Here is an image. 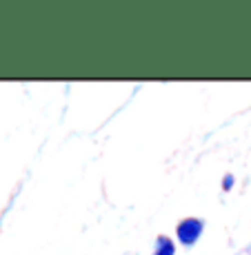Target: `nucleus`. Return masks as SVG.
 I'll return each instance as SVG.
<instances>
[{
	"instance_id": "1",
	"label": "nucleus",
	"mask_w": 251,
	"mask_h": 255,
	"mask_svg": "<svg viewBox=\"0 0 251 255\" xmlns=\"http://www.w3.org/2000/svg\"><path fill=\"white\" fill-rule=\"evenodd\" d=\"M205 231H207V222L200 215H185V218H180L176 222L174 240L178 242L180 249H194L205 238Z\"/></svg>"
},
{
	"instance_id": "2",
	"label": "nucleus",
	"mask_w": 251,
	"mask_h": 255,
	"mask_svg": "<svg viewBox=\"0 0 251 255\" xmlns=\"http://www.w3.org/2000/svg\"><path fill=\"white\" fill-rule=\"evenodd\" d=\"M149 255H178V242L174 240V235H167V233L156 235Z\"/></svg>"
},
{
	"instance_id": "3",
	"label": "nucleus",
	"mask_w": 251,
	"mask_h": 255,
	"mask_svg": "<svg viewBox=\"0 0 251 255\" xmlns=\"http://www.w3.org/2000/svg\"><path fill=\"white\" fill-rule=\"evenodd\" d=\"M236 184H238V178H236V173H231V171L220 178V191H223V193H231V191L236 189Z\"/></svg>"
},
{
	"instance_id": "4",
	"label": "nucleus",
	"mask_w": 251,
	"mask_h": 255,
	"mask_svg": "<svg viewBox=\"0 0 251 255\" xmlns=\"http://www.w3.org/2000/svg\"><path fill=\"white\" fill-rule=\"evenodd\" d=\"M234 255H251V242H247L245 247H240L238 251H236Z\"/></svg>"
}]
</instances>
